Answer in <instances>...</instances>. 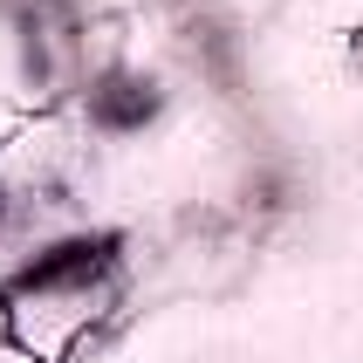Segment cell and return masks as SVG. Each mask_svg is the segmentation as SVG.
I'll return each mask as SVG.
<instances>
[{
    "label": "cell",
    "mask_w": 363,
    "mask_h": 363,
    "mask_svg": "<svg viewBox=\"0 0 363 363\" xmlns=\"http://www.w3.org/2000/svg\"><path fill=\"white\" fill-rule=\"evenodd\" d=\"M89 110H96L103 130H138V123L158 117V89H151V82H138V76H110V82H96Z\"/></svg>",
    "instance_id": "obj_1"
}]
</instances>
